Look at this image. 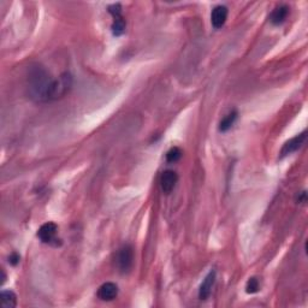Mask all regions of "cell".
Instances as JSON below:
<instances>
[{"label": "cell", "mask_w": 308, "mask_h": 308, "mask_svg": "<svg viewBox=\"0 0 308 308\" xmlns=\"http://www.w3.org/2000/svg\"><path fill=\"white\" fill-rule=\"evenodd\" d=\"M228 7L224 5H218L212 10L211 13V23L215 29H221L228 19Z\"/></svg>", "instance_id": "cell-6"}, {"label": "cell", "mask_w": 308, "mask_h": 308, "mask_svg": "<svg viewBox=\"0 0 308 308\" xmlns=\"http://www.w3.org/2000/svg\"><path fill=\"white\" fill-rule=\"evenodd\" d=\"M113 18H115V21H113L112 27H111V29H112V34L115 36H121L125 30V21H124L123 16L113 17Z\"/></svg>", "instance_id": "cell-12"}, {"label": "cell", "mask_w": 308, "mask_h": 308, "mask_svg": "<svg viewBox=\"0 0 308 308\" xmlns=\"http://www.w3.org/2000/svg\"><path fill=\"white\" fill-rule=\"evenodd\" d=\"M8 261H10V264L17 265L19 262V255L17 254V253H12V254L10 255V258H8Z\"/></svg>", "instance_id": "cell-15"}, {"label": "cell", "mask_w": 308, "mask_h": 308, "mask_svg": "<svg viewBox=\"0 0 308 308\" xmlns=\"http://www.w3.org/2000/svg\"><path fill=\"white\" fill-rule=\"evenodd\" d=\"M57 232H58V227L53 222H47V223L42 224L38 230V236L44 243L53 244L57 241ZM56 244V243H54ZM57 246V244H56Z\"/></svg>", "instance_id": "cell-3"}, {"label": "cell", "mask_w": 308, "mask_h": 308, "mask_svg": "<svg viewBox=\"0 0 308 308\" xmlns=\"http://www.w3.org/2000/svg\"><path fill=\"white\" fill-rule=\"evenodd\" d=\"M288 15H289V7L287 5H279L272 11L270 16L271 23L275 25H281L283 24L287 19Z\"/></svg>", "instance_id": "cell-9"}, {"label": "cell", "mask_w": 308, "mask_h": 308, "mask_svg": "<svg viewBox=\"0 0 308 308\" xmlns=\"http://www.w3.org/2000/svg\"><path fill=\"white\" fill-rule=\"evenodd\" d=\"M236 118H237V111H232V112H230L229 115L225 116L221 121V123H219V131L225 133V131L229 130L233 125V123H235Z\"/></svg>", "instance_id": "cell-11"}, {"label": "cell", "mask_w": 308, "mask_h": 308, "mask_svg": "<svg viewBox=\"0 0 308 308\" xmlns=\"http://www.w3.org/2000/svg\"><path fill=\"white\" fill-rule=\"evenodd\" d=\"M260 289V283H259V279L255 277H250L248 279L247 285H246V292L248 294H255L259 292Z\"/></svg>", "instance_id": "cell-14"}, {"label": "cell", "mask_w": 308, "mask_h": 308, "mask_svg": "<svg viewBox=\"0 0 308 308\" xmlns=\"http://www.w3.org/2000/svg\"><path fill=\"white\" fill-rule=\"evenodd\" d=\"M117 266L122 273L129 272L134 264V249L130 244H124L117 253Z\"/></svg>", "instance_id": "cell-2"}, {"label": "cell", "mask_w": 308, "mask_h": 308, "mask_svg": "<svg viewBox=\"0 0 308 308\" xmlns=\"http://www.w3.org/2000/svg\"><path fill=\"white\" fill-rule=\"evenodd\" d=\"M306 139H307V133L306 131H304V133H301L300 135H296L295 138L290 139L289 141L285 142L284 146L282 147V151H281L282 158H283V156L289 155V154H292L294 152H296V151H298L299 148H301L302 145L305 144Z\"/></svg>", "instance_id": "cell-4"}, {"label": "cell", "mask_w": 308, "mask_h": 308, "mask_svg": "<svg viewBox=\"0 0 308 308\" xmlns=\"http://www.w3.org/2000/svg\"><path fill=\"white\" fill-rule=\"evenodd\" d=\"M73 87V77L64 73L57 78H52L44 68L34 67L29 71L28 89L33 100L38 102L54 101L64 98Z\"/></svg>", "instance_id": "cell-1"}, {"label": "cell", "mask_w": 308, "mask_h": 308, "mask_svg": "<svg viewBox=\"0 0 308 308\" xmlns=\"http://www.w3.org/2000/svg\"><path fill=\"white\" fill-rule=\"evenodd\" d=\"M182 158V151L178 147L170 148L169 152L166 153V160L169 162H176Z\"/></svg>", "instance_id": "cell-13"}, {"label": "cell", "mask_w": 308, "mask_h": 308, "mask_svg": "<svg viewBox=\"0 0 308 308\" xmlns=\"http://www.w3.org/2000/svg\"><path fill=\"white\" fill-rule=\"evenodd\" d=\"M178 182V175L173 170H166L160 176V188L162 193L170 194Z\"/></svg>", "instance_id": "cell-5"}, {"label": "cell", "mask_w": 308, "mask_h": 308, "mask_svg": "<svg viewBox=\"0 0 308 308\" xmlns=\"http://www.w3.org/2000/svg\"><path fill=\"white\" fill-rule=\"evenodd\" d=\"M0 299H1L2 308H15L17 306V296L11 290H2Z\"/></svg>", "instance_id": "cell-10"}, {"label": "cell", "mask_w": 308, "mask_h": 308, "mask_svg": "<svg viewBox=\"0 0 308 308\" xmlns=\"http://www.w3.org/2000/svg\"><path fill=\"white\" fill-rule=\"evenodd\" d=\"M118 295V287L115 283H104L98 289V298L102 301H112Z\"/></svg>", "instance_id": "cell-7"}, {"label": "cell", "mask_w": 308, "mask_h": 308, "mask_svg": "<svg viewBox=\"0 0 308 308\" xmlns=\"http://www.w3.org/2000/svg\"><path fill=\"white\" fill-rule=\"evenodd\" d=\"M216 282V271H211L210 273L205 277L204 282L200 285V289H199V298L201 300H207L210 298L211 292H212V288L215 285Z\"/></svg>", "instance_id": "cell-8"}]
</instances>
